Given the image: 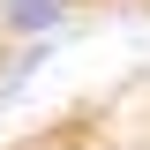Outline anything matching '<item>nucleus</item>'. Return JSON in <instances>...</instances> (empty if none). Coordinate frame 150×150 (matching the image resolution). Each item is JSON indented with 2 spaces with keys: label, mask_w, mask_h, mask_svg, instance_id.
<instances>
[{
  "label": "nucleus",
  "mask_w": 150,
  "mask_h": 150,
  "mask_svg": "<svg viewBox=\"0 0 150 150\" xmlns=\"http://www.w3.org/2000/svg\"><path fill=\"white\" fill-rule=\"evenodd\" d=\"M105 30H150V0H0V135L30 112L53 60Z\"/></svg>",
  "instance_id": "obj_1"
}]
</instances>
